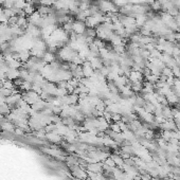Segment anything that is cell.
<instances>
[{
    "mask_svg": "<svg viewBox=\"0 0 180 180\" xmlns=\"http://www.w3.org/2000/svg\"><path fill=\"white\" fill-rule=\"evenodd\" d=\"M39 4L44 5V7H53L55 0H38Z\"/></svg>",
    "mask_w": 180,
    "mask_h": 180,
    "instance_id": "obj_3",
    "label": "cell"
},
{
    "mask_svg": "<svg viewBox=\"0 0 180 180\" xmlns=\"http://www.w3.org/2000/svg\"><path fill=\"white\" fill-rule=\"evenodd\" d=\"M86 30H87V26H86L85 21H80V20H74L73 21V27H72L73 33H75V34H84Z\"/></svg>",
    "mask_w": 180,
    "mask_h": 180,
    "instance_id": "obj_1",
    "label": "cell"
},
{
    "mask_svg": "<svg viewBox=\"0 0 180 180\" xmlns=\"http://www.w3.org/2000/svg\"><path fill=\"white\" fill-rule=\"evenodd\" d=\"M55 59H56L55 54L52 53V52H50V51H47L46 53L44 54V56H42V61H44L46 64H52Z\"/></svg>",
    "mask_w": 180,
    "mask_h": 180,
    "instance_id": "obj_2",
    "label": "cell"
}]
</instances>
